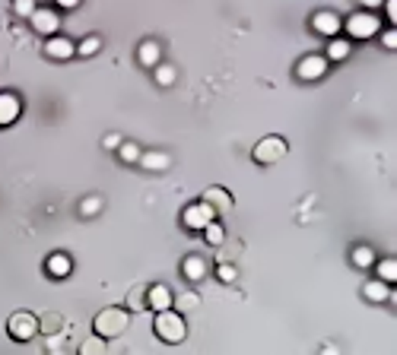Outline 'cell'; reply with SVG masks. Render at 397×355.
I'll return each mask as SVG.
<instances>
[{"label": "cell", "mask_w": 397, "mask_h": 355, "mask_svg": "<svg viewBox=\"0 0 397 355\" xmlns=\"http://www.w3.org/2000/svg\"><path fill=\"white\" fill-rule=\"evenodd\" d=\"M130 327V311L127 307H102L96 314V321H92V330H96V336H102V340H118V336H124Z\"/></svg>", "instance_id": "1"}, {"label": "cell", "mask_w": 397, "mask_h": 355, "mask_svg": "<svg viewBox=\"0 0 397 355\" xmlns=\"http://www.w3.org/2000/svg\"><path fill=\"white\" fill-rule=\"evenodd\" d=\"M153 330H156V336L162 342H181L188 336V324H185V317L179 314V311H156V321H153Z\"/></svg>", "instance_id": "2"}, {"label": "cell", "mask_w": 397, "mask_h": 355, "mask_svg": "<svg viewBox=\"0 0 397 355\" xmlns=\"http://www.w3.org/2000/svg\"><path fill=\"white\" fill-rule=\"evenodd\" d=\"M340 32H347L349 38H356V41H369L372 35L382 32V20H378L375 13H369V10H359V13L343 20Z\"/></svg>", "instance_id": "3"}, {"label": "cell", "mask_w": 397, "mask_h": 355, "mask_svg": "<svg viewBox=\"0 0 397 355\" xmlns=\"http://www.w3.org/2000/svg\"><path fill=\"white\" fill-rule=\"evenodd\" d=\"M7 333L13 336L16 342H29L32 336H39V317L32 311H13L7 321Z\"/></svg>", "instance_id": "4"}, {"label": "cell", "mask_w": 397, "mask_h": 355, "mask_svg": "<svg viewBox=\"0 0 397 355\" xmlns=\"http://www.w3.org/2000/svg\"><path fill=\"white\" fill-rule=\"evenodd\" d=\"M289 152V143L283 137H277V133H270V137H264L258 146H254V162L260 165H277L283 156Z\"/></svg>", "instance_id": "5"}, {"label": "cell", "mask_w": 397, "mask_h": 355, "mask_svg": "<svg viewBox=\"0 0 397 355\" xmlns=\"http://www.w3.org/2000/svg\"><path fill=\"white\" fill-rule=\"evenodd\" d=\"M213 219H216V210H213V206H207L204 200H197V203L185 206V212H181V222H185L191 232H204V229L210 226Z\"/></svg>", "instance_id": "6"}, {"label": "cell", "mask_w": 397, "mask_h": 355, "mask_svg": "<svg viewBox=\"0 0 397 355\" xmlns=\"http://www.w3.org/2000/svg\"><path fill=\"white\" fill-rule=\"evenodd\" d=\"M29 22H32V29L39 35L51 38V35H57V29H61V13H57L55 7H35V13L29 16Z\"/></svg>", "instance_id": "7"}, {"label": "cell", "mask_w": 397, "mask_h": 355, "mask_svg": "<svg viewBox=\"0 0 397 355\" xmlns=\"http://www.w3.org/2000/svg\"><path fill=\"white\" fill-rule=\"evenodd\" d=\"M340 26H343V20L334 10H318V13L312 16V29H315L318 35H324V38H337V35H340Z\"/></svg>", "instance_id": "8"}, {"label": "cell", "mask_w": 397, "mask_h": 355, "mask_svg": "<svg viewBox=\"0 0 397 355\" xmlns=\"http://www.w3.org/2000/svg\"><path fill=\"white\" fill-rule=\"evenodd\" d=\"M328 57L324 55H308L299 61V67H295V73L302 76V80H321L324 73H328Z\"/></svg>", "instance_id": "9"}, {"label": "cell", "mask_w": 397, "mask_h": 355, "mask_svg": "<svg viewBox=\"0 0 397 355\" xmlns=\"http://www.w3.org/2000/svg\"><path fill=\"white\" fill-rule=\"evenodd\" d=\"M146 307H153V311H169V307H175V295H172V289L165 286V282L150 286L146 289Z\"/></svg>", "instance_id": "10"}, {"label": "cell", "mask_w": 397, "mask_h": 355, "mask_svg": "<svg viewBox=\"0 0 397 355\" xmlns=\"http://www.w3.org/2000/svg\"><path fill=\"white\" fill-rule=\"evenodd\" d=\"M45 55H48L51 61H70V57L76 55V45L70 38H64V35H51V38L45 41Z\"/></svg>", "instance_id": "11"}, {"label": "cell", "mask_w": 397, "mask_h": 355, "mask_svg": "<svg viewBox=\"0 0 397 355\" xmlns=\"http://www.w3.org/2000/svg\"><path fill=\"white\" fill-rule=\"evenodd\" d=\"M22 115V102L16 92H0V127H10Z\"/></svg>", "instance_id": "12"}, {"label": "cell", "mask_w": 397, "mask_h": 355, "mask_svg": "<svg viewBox=\"0 0 397 355\" xmlns=\"http://www.w3.org/2000/svg\"><path fill=\"white\" fill-rule=\"evenodd\" d=\"M204 203L213 206L216 212H229L235 206V200H232V194H229L226 187H207V191H204Z\"/></svg>", "instance_id": "13"}, {"label": "cell", "mask_w": 397, "mask_h": 355, "mask_svg": "<svg viewBox=\"0 0 397 355\" xmlns=\"http://www.w3.org/2000/svg\"><path fill=\"white\" fill-rule=\"evenodd\" d=\"M45 270H48L51 280H64V276H70V270H74V260H70V254L57 251L45 260Z\"/></svg>", "instance_id": "14"}, {"label": "cell", "mask_w": 397, "mask_h": 355, "mask_svg": "<svg viewBox=\"0 0 397 355\" xmlns=\"http://www.w3.org/2000/svg\"><path fill=\"white\" fill-rule=\"evenodd\" d=\"M181 273H185L188 282H200L207 276V260L200 254H188L185 263H181Z\"/></svg>", "instance_id": "15"}, {"label": "cell", "mask_w": 397, "mask_h": 355, "mask_svg": "<svg viewBox=\"0 0 397 355\" xmlns=\"http://www.w3.org/2000/svg\"><path fill=\"white\" fill-rule=\"evenodd\" d=\"M140 165L146 171H165L172 165V156L162 150H150V152H140Z\"/></svg>", "instance_id": "16"}, {"label": "cell", "mask_w": 397, "mask_h": 355, "mask_svg": "<svg viewBox=\"0 0 397 355\" xmlns=\"http://www.w3.org/2000/svg\"><path fill=\"white\" fill-rule=\"evenodd\" d=\"M349 55H353V48H349L347 38H340V35H337V38L328 41V51H324V57H328V61H347Z\"/></svg>", "instance_id": "17"}, {"label": "cell", "mask_w": 397, "mask_h": 355, "mask_svg": "<svg viewBox=\"0 0 397 355\" xmlns=\"http://www.w3.org/2000/svg\"><path fill=\"white\" fill-rule=\"evenodd\" d=\"M137 57H140V64H144V67H156L159 57H162L159 41H144V45H140V51H137Z\"/></svg>", "instance_id": "18"}, {"label": "cell", "mask_w": 397, "mask_h": 355, "mask_svg": "<svg viewBox=\"0 0 397 355\" xmlns=\"http://www.w3.org/2000/svg\"><path fill=\"white\" fill-rule=\"evenodd\" d=\"M363 295L369 301H388L391 298V286H384L382 280H372V282H365L363 286Z\"/></svg>", "instance_id": "19"}, {"label": "cell", "mask_w": 397, "mask_h": 355, "mask_svg": "<svg viewBox=\"0 0 397 355\" xmlns=\"http://www.w3.org/2000/svg\"><path fill=\"white\" fill-rule=\"evenodd\" d=\"M353 266H359V270H369V266H375V251H372L369 245L353 247Z\"/></svg>", "instance_id": "20"}, {"label": "cell", "mask_w": 397, "mask_h": 355, "mask_svg": "<svg viewBox=\"0 0 397 355\" xmlns=\"http://www.w3.org/2000/svg\"><path fill=\"white\" fill-rule=\"evenodd\" d=\"M375 266H378V280H382L384 286H391V282L397 280V260H394V257L375 260Z\"/></svg>", "instance_id": "21"}, {"label": "cell", "mask_w": 397, "mask_h": 355, "mask_svg": "<svg viewBox=\"0 0 397 355\" xmlns=\"http://www.w3.org/2000/svg\"><path fill=\"white\" fill-rule=\"evenodd\" d=\"M80 355H105V340L96 333H90L80 342Z\"/></svg>", "instance_id": "22"}, {"label": "cell", "mask_w": 397, "mask_h": 355, "mask_svg": "<svg viewBox=\"0 0 397 355\" xmlns=\"http://www.w3.org/2000/svg\"><path fill=\"white\" fill-rule=\"evenodd\" d=\"M204 238H207V245L219 247V245H223V241H226V229H223V226H219V222H216V219H213L210 226L204 229Z\"/></svg>", "instance_id": "23"}, {"label": "cell", "mask_w": 397, "mask_h": 355, "mask_svg": "<svg viewBox=\"0 0 397 355\" xmlns=\"http://www.w3.org/2000/svg\"><path fill=\"white\" fill-rule=\"evenodd\" d=\"M99 48H102V38H99V35H90V38L80 41L76 55H80V57H92V55H99Z\"/></svg>", "instance_id": "24"}, {"label": "cell", "mask_w": 397, "mask_h": 355, "mask_svg": "<svg viewBox=\"0 0 397 355\" xmlns=\"http://www.w3.org/2000/svg\"><path fill=\"white\" fill-rule=\"evenodd\" d=\"M127 307L130 311H144L146 307V289H130V295H127Z\"/></svg>", "instance_id": "25"}, {"label": "cell", "mask_w": 397, "mask_h": 355, "mask_svg": "<svg viewBox=\"0 0 397 355\" xmlns=\"http://www.w3.org/2000/svg\"><path fill=\"white\" fill-rule=\"evenodd\" d=\"M156 82L159 86H172L175 82V67L172 64H156Z\"/></svg>", "instance_id": "26"}, {"label": "cell", "mask_w": 397, "mask_h": 355, "mask_svg": "<svg viewBox=\"0 0 397 355\" xmlns=\"http://www.w3.org/2000/svg\"><path fill=\"white\" fill-rule=\"evenodd\" d=\"M118 156H121L124 162L134 165V162H140V146L137 143H121L118 146Z\"/></svg>", "instance_id": "27"}, {"label": "cell", "mask_w": 397, "mask_h": 355, "mask_svg": "<svg viewBox=\"0 0 397 355\" xmlns=\"http://www.w3.org/2000/svg\"><path fill=\"white\" fill-rule=\"evenodd\" d=\"M57 330H61V317H57V314L39 317V333H57Z\"/></svg>", "instance_id": "28"}, {"label": "cell", "mask_w": 397, "mask_h": 355, "mask_svg": "<svg viewBox=\"0 0 397 355\" xmlns=\"http://www.w3.org/2000/svg\"><path fill=\"white\" fill-rule=\"evenodd\" d=\"M99 210H102V200H99V197H86V200L80 203V216H86V219H90V216H99Z\"/></svg>", "instance_id": "29"}, {"label": "cell", "mask_w": 397, "mask_h": 355, "mask_svg": "<svg viewBox=\"0 0 397 355\" xmlns=\"http://www.w3.org/2000/svg\"><path fill=\"white\" fill-rule=\"evenodd\" d=\"M35 7H39L35 0H13V13L16 16H32Z\"/></svg>", "instance_id": "30"}, {"label": "cell", "mask_w": 397, "mask_h": 355, "mask_svg": "<svg viewBox=\"0 0 397 355\" xmlns=\"http://www.w3.org/2000/svg\"><path fill=\"white\" fill-rule=\"evenodd\" d=\"M179 307H181V311H191V307H200V298H197L194 292H185V295L179 298Z\"/></svg>", "instance_id": "31"}, {"label": "cell", "mask_w": 397, "mask_h": 355, "mask_svg": "<svg viewBox=\"0 0 397 355\" xmlns=\"http://www.w3.org/2000/svg\"><path fill=\"white\" fill-rule=\"evenodd\" d=\"M216 276H219L223 282H232V280H235V266H232V263H223V266L216 270Z\"/></svg>", "instance_id": "32"}, {"label": "cell", "mask_w": 397, "mask_h": 355, "mask_svg": "<svg viewBox=\"0 0 397 355\" xmlns=\"http://www.w3.org/2000/svg\"><path fill=\"white\" fill-rule=\"evenodd\" d=\"M382 45L384 48H397V32L394 29H382Z\"/></svg>", "instance_id": "33"}, {"label": "cell", "mask_w": 397, "mask_h": 355, "mask_svg": "<svg viewBox=\"0 0 397 355\" xmlns=\"http://www.w3.org/2000/svg\"><path fill=\"white\" fill-rule=\"evenodd\" d=\"M382 7H384V13H388V20L397 22V0H384Z\"/></svg>", "instance_id": "34"}, {"label": "cell", "mask_w": 397, "mask_h": 355, "mask_svg": "<svg viewBox=\"0 0 397 355\" xmlns=\"http://www.w3.org/2000/svg\"><path fill=\"white\" fill-rule=\"evenodd\" d=\"M55 3H57L55 10H76L80 7V0H55Z\"/></svg>", "instance_id": "35"}, {"label": "cell", "mask_w": 397, "mask_h": 355, "mask_svg": "<svg viewBox=\"0 0 397 355\" xmlns=\"http://www.w3.org/2000/svg\"><path fill=\"white\" fill-rule=\"evenodd\" d=\"M121 143H124V140L118 137V133H109V137H105V146H109V150H118Z\"/></svg>", "instance_id": "36"}, {"label": "cell", "mask_w": 397, "mask_h": 355, "mask_svg": "<svg viewBox=\"0 0 397 355\" xmlns=\"http://www.w3.org/2000/svg\"><path fill=\"white\" fill-rule=\"evenodd\" d=\"M356 3H363V7H365V10H369V13H372V10H375V7H382L384 0H356Z\"/></svg>", "instance_id": "37"}, {"label": "cell", "mask_w": 397, "mask_h": 355, "mask_svg": "<svg viewBox=\"0 0 397 355\" xmlns=\"http://www.w3.org/2000/svg\"><path fill=\"white\" fill-rule=\"evenodd\" d=\"M324 355H337V349H334V346H328V349H324Z\"/></svg>", "instance_id": "38"}, {"label": "cell", "mask_w": 397, "mask_h": 355, "mask_svg": "<svg viewBox=\"0 0 397 355\" xmlns=\"http://www.w3.org/2000/svg\"><path fill=\"white\" fill-rule=\"evenodd\" d=\"M51 355H67V352H61V349H55V352H51Z\"/></svg>", "instance_id": "39"}]
</instances>
